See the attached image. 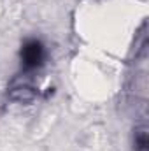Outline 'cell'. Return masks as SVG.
<instances>
[{"mask_svg": "<svg viewBox=\"0 0 149 151\" xmlns=\"http://www.w3.org/2000/svg\"><path fill=\"white\" fill-rule=\"evenodd\" d=\"M21 58H23L25 67H28V69H35L39 65H42V60H44V47H42V44L37 42V40L27 42L23 46Z\"/></svg>", "mask_w": 149, "mask_h": 151, "instance_id": "obj_1", "label": "cell"}, {"mask_svg": "<svg viewBox=\"0 0 149 151\" xmlns=\"http://www.w3.org/2000/svg\"><path fill=\"white\" fill-rule=\"evenodd\" d=\"M11 99L18 100V102H32L35 99V91L28 86H19V88L11 91Z\"/></svg>", "mask_w": 149, "mask_h": 151, "instance_id": "obj_2", "label": "cell"}, {"mask_svg": "<svg viewBox=\"0 0 149 151\" xmlns=\"http://www.w3.org/2000/svg\"><path fill=\"white\" fill-rule=\"evenodd\" d=\"M135 150L148 151V130H146V127H140L135 132Z\"/></svg>", "mask_w": 149, "mask_h": 151, "instance_id": "obj_3", "label": "cell"}]
</instances>
